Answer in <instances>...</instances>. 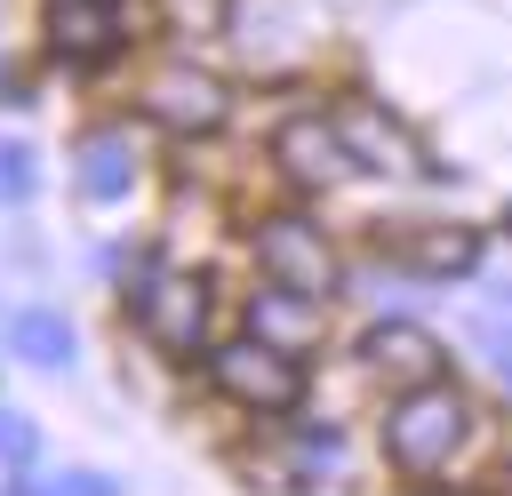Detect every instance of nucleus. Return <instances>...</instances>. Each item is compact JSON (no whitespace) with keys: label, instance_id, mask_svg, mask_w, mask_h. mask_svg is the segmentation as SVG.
<instances>
[{"label":"nucleus","instance_id":"4","mask_svg":"<svg viewBox=\"0 0 512 496\" xmlns=\"http://www.w3.org/2000/svg\"><path fill=\"white\" fill-rule=\"evenodd\" d=\"M136 104H144V120H160L168 136H208V128L232 120V88H224L216 72H200V64H160Z\"/></svg>","mask_w":512,"mask_h":496},{"label":"nucleus","instance_id":"9","mask_svg":"<svg viewBox=\"0 0 512 496\" xmlns=\"http://www.w3.org/2000/svg\"><path fill=\"white\" fill-rule=\"evenodd\" d=\"M320 328H328V296H312V288L264 280V288L248 296V336H264V344H280V352H296V360L320 344Z\"/></svg>","mask_w":512,"mask_h":496},{"label":"nucleus","instance_id":"1","mask_svg":"<svg viewBox=\"0 0 512 496\" xmlns=\"http://www.w3.org/2000/svg\"><path fill=\"white\" fill-rule=\"evenodd\" d=\"M128 304H136V320H144V336L160 352H208L216 344V296L184 264H144L136 288H128Z\"/></svg>","mask_w":512,"mask_h":496},{"label":"nucleus","instance_id":"5","mask_svg":"<svg viewBox=\"0 0 512 496\" xmlns=\"http://www.w3.org/2000/svg\"><path fill=\"white\" fill-rule=\"evenodd\" d=\"M256 264H264V280H280V288H312V296L336 288V248H328V232H320L312 216H296V208H280V216L256 224Z\"/></svg>","mask_w":512,"mask_h":496},{"label":"nucleus","instance_id":"7","mask_svg":"<svg viewBox=\"0 0 512 496\" xmlns=\"http://www.w3.org/2000/svg\"><path fill=\"white\" fill-rule=\"evenodd\" d=\"M336 136H344V152H352V168H376V176H432V160H424V144L384 112V104H344L336 112Z\"/></svg>","mask_w":512,"mask_h":496},{"label":"nucleus","instance_id":"8","mask_svg":"<svg viewBox=\"0 0 512 496\" xmlns=\"http://www.w3.org/2000/svg\"><path fill=\"white\" fill-rule=\"evenodd\" d=\"M128 48V16L120 0H48V56L56 64H104Z\"/></svg>","mask_w":512,"mask_h":496},{"label":"nucleus","instance_id":"19","mask_svg":"<svg viewBox=\"0 0 512 496\" xmlns=\"http://www.w3.org/2000/svg\"><path fill=\"white\" fill-rule=\"evenodd\" d=\"M504 232H512V216H504Z\"/></svg>","mask_w":512,"mask_h":496},{"label":"nucleus","instance_id":"3","mask_svg":"<svg viewBox=\"0 0 512 496\" xmlns=\"http://www.w3.org/2000/svg\"><path fill=\"white\" fill-rule=\"evenodd\" d=\"M208 376L224 400L256 408V416H288L296 392H304V360L264 344V336H232V344H208Z\"/></svg>","mask_w":512,"mask_h":496},{"label":"nucleus","instance_id":"15","mask_svg":"<svg viewBox=\"0 0 512 496\" xmlns=\"http://www.w3.org/2000/svg\"><path fill=\"white\" fill-rule=\"evenodd\" d=\"M472 352L488 360L496 384H512V312H480V320H472Z\"/></svg>","mask_w":512,"mask_h":496},{"label":"nucleus","instance_id":"16","mask_svg":"<svg viewBox=\"0 0 512 496\" xmlns=\"http://www.w3.org/2000/svg\"><path fill=\"white\" fill-rule=\"evenodd\" d=\"M160 16H168V32L200 40V32H224L232 24V0H160Z\"/></svg>","mask_w":512,"mask_h":496},{"label":"nucleus","instance_id":"14","mask_svg":"<svg viewBox=\"0 0 512 496\" xmlns=\"http://www.w3.org/2000/svg\"><path fill=\"white\" fill-rule=\"evenodd\" d=\"M8 496H120L104 472H48V480H32V472H8Z\"/></svg>","mask_w":512,"mask_h":496},{"label":"nucleus","instance_id":"17","mask_svg":"<svg viewBox=\"0 0 512 496\" xmlns=\"http://www.w3.org/2000/svg\"><path fill=\"white\" fill-rule=\"evenodd\" d=\"M32 456H40V432H32L16 408H0V464H8V472H32Z\"/></svg>","mask_w":512,"mask_h":496},{"label":"nucleus","instance_id":"2","mask_svg":"<svg viewBox=\"0 0 512 496\" xmlns=\"http://www.w3.org/2000/svg\"><path fill=\"white\" fill-rule=\"evenodd\" d=\"M464 432H472V408L432 376V384H408L392 408H384V448H392V464H408V472H440L456 448H464Z\"/></svg>","mask_w":512,"mask_h":496},{"label":"nucleus","instance_id":"13","mask_svg":"<svg viewBox=\"0 0 512 496\" xmlns=\"http://www.w3.org/2000/svg\"><path fill=\"white\" fill-rule=\"evenodd\" d=\"M8 344H16L24 368H64V360H72V328H64V312H16V320H8Z\"/></svg>","mask_w":512,"mask_h":496},{"label":"nucleus","instance_id":"6","mask_svg":"<svg viewBox=\"0 0 512 496\" xmlns=\"http://www.w3.org/2000/svg\"><path fill=\"white\" fill-rule=\"evenodd\" d=\"M272 168H280L296 192H328V184L352 176V152H344V136H336L328 112H296V120L272 128Z\"/></svg>","mask_w":512,"mask_h":496},{"label":"nucleus","instance_id":"18","mask_svg":"<svg viewBox=\"0 0 512 496\" xmlns=\"http://www.w3.org/2000/svg\"><path fill=\"white\" fill-rule=\"evenodd\" d=\"M24 192H32V152L0 144V200H24Z\"/></svg>","mask_w":512,"mask_h":496},{"label":"nucleus","instance_id":"10","mask_svg":"<svg viewBox=\"0 0 512 496\" xmlns=\"http://www.w3.org/2000/svg\"><path fill=\"white\" fill-rule=\"evenodd\" d=\"M360 368H368L376 384L408 392V384H432V376H440V344H432L416 320H384V328L360 336Z\"/></svg>","mask_w":512,"mask_h":496},{"label":"nucleus","instance_id":"12","mask_svg":"<svg viewBox=\"0 0 512 496\" xmlns=\"http://www.w3.org/2000/svg\"><path fill=\"white\" fill-rule=\"evenodd\" d=\"M128 184H136V144L120 128H96L80 144V192L88 200H128Z\"/></svg>","mask_w":512,"mask_h":496},{"label":"nucleus","instance_id":"11","mask_svg":"<svg viewBox=\"0 0 512 496\" xmlns=\"http://www.w3.org/2000/svg\"><path fill=\"white\" fill-rule=\"evenodd\" d=\"M392 264L416 272V280H456V272L480 264V240L464 224H424V232H400L392 240Z\"/></svg>","mask_w":512,"mask_h":496}]
</instances>
